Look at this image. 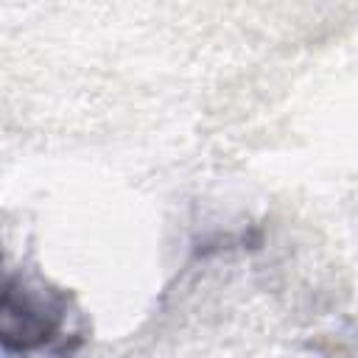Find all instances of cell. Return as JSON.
I'll return each mask as SVG.
<instances>
[{
	"mask_svg": "<svg viewBox=\"0 0 358 358\" xmlns=\"http://www.w3.org/2000/svg\"><path fill=\"white\" fill-rule=\"evenodd\" d=\"M73 319L76 308L64 291L6 271L0 296V344L8 355L76 352L87 336Z\"/></svg>",
	"mask_w": 358,
	"mask_h": 358,
	"instance_id": "6da1fadb",
	"label": "cell"
}]
</instances>
